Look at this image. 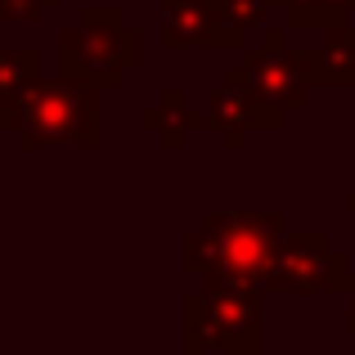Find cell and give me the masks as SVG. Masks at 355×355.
I'll return each mask as SVG.
<instances>
[{"label": "cell", "mask_w": 355, "mask_h": 355, "mask_svg": "<svg viewBox=\"0 0 355 355\" xmlns=\"http://www.w3.org/2000/svg\"><path fill=\"white\" fill-rule=\"evenodd\" d=\"M14 135L27 153L36 148H99V90L68 77H41L18 95Z\"/></svg>", "instance_id": "obj_1"}, {"label": "cell", "mask_w": 355, "mask_h": 355, "mask_svg": "<svg viewBox=\"0 0 355 355\" xmlns=\"http://www.w3.org/2000/svg\"><path fill=\"white\" fill-rule=\"evenodd\" d=\"M284 220L279 216H207V225L184 234V270L225 284H266L275 266Z\"/></svg>", "instance_id": "obj_2"}, {"label": "cell", "mask_w": 355, "mask_h": 355, "mask_svg": "<svg viewBox=\"0 0 355 355\" xmlns=\"http://www.w3.org/2000/svg\"><path fill=\"white\" fill-rule=\"evenodd\" d=\"M144 59V41L121 23L117 9H81L77 23L59 32V68L95 90H117Z\"/></svg>", "instance_id": "obj_3"}, {"label": "cell", "mask_w": 355, "mask_h": 355, "mask_svg": "<svg viewBox=\"0 0 355 355\" xmlns=\"http://www.w3.org/2000/svg\"><path fill=\"white\" fill-rule=\"evenodd\" d=\"M184 347L189 351H257L261 347V293L257 284L207 279L184 297Z\"/></svg>", "instance_id": "obj_4"}, {"label": "cell", "mask_w": 355, "mask_h": 355, "mask_svg": "<svg viewBox=\"0 0 355 355\" xmlns=\"http://www.w3.org/2000/svg\"><path fill=\"white\" fill-rule=\"evenodd\" d=\"M243 77H248V90H252L257 126H284V117L293 108H302L306 86H311L302 50H288L279 32H266V41L257 50H248Z\"/></svg>", "instance_id": "obj_5"}, {"label": "cell", "mask_w": 355, "mask_h": 355, "mask_svg": "<svg viewBox=\"0 0 355 355\" xmlns=\"http://www.w3.org/2000/svg\"><path fill=\"white\" fill-rule=\"evenodd\" d=\"M248 27L234 18L230 0H162V45L166 50H216L239 45Z\"/></svg>", "instance_id": "obj_6"}, {"label": "cell", "mask_w": 355, "mask_h": 355, "mask_svg": "<svg viewBox=\"0 0 355 355\" xmlns=\"http://www.w3.org/2000/svg\"><path fill=\"white\" fill-rule=\"evenodd\" d=\"M270 288L279 293H320V288H347L342 284V261L329 252L324 234H293L279 239L275 266L266 275Z\"/></svg>", "instance_id": "obj_7"}, {"label": "cell", "mask_w": 355, "mask_h": 355, "mask_svg": "<svg viewBox=\"0 0 355 355\" xmlns=\"http://www.w3.org/2000/svg\"><path fill=\"white\" fill-rule=\"evenodd\" d=\"M207 126L216 130L230 148H243L248 130L257 126V108H252V90H248L243 68L225 72V77H220V86L207 95Z\"/></svg>", "instance_id": "obj_8"}, {"label": "cell", "mask_w": 355, "mask_h": 355, "mask_svg": "<svg viewBox=\"0 0 355 355\" xmlns=\"http://www.w3.org/2000/svg\"><path fill=\"white\" fill-rule=\"evenodd\" d=\"M41 72V50L36 45H0V130H14V113H18V95L23 86Z\"/></svg>", "instance_id": "obj_9"}, {"label": "cell", "mask_w": 355, "mask_h": 355, "mask_svg": "<svg viewBox=\"0 0 355 355\" xmlns=\"http://www.w3.org/2000/svg\"><path fill=\"white\" fill-rule=\"evenodd\" d=\"M302 63H306V77L320 81V86H355V41L347 50V27L333 23L329 27V41L324 50H302Z\"/></svg>", "instance_id": "obj_10"}, {"label": "cell", "mask_w": 355, "mask_h": 355, "mask_svg": "<svg viewBox=\"0 0 355 355\" xmlns=\"http://www.w3.org/2000/svg\"><path fill=\"white\" fill-rule=\"evenodd\" d=\"M139 121H144L148 130H157L166 148H180V144H184V130L207 126V113L189 108L180 90H171V86H166V90H162V104H157V108H144V113H139Z\"/></svg>", "instance_id": "obj_11"}, {"label": "cell", "mask_w": 355, "mask_h": 355, "mask_svg": "<svg viewBox=\"0 0 355 355\" xmlns=\"http://www.w3.org/2000/svg\"><path fill=\"white\" fill-rule=\"evenodd\" d=\"M54 5L59 0H0V23H32Z\"/></svg>", "instance_id": "obj_12"}, {"label": "cell", "mask_w": 355, "mask_h": 355, "mask_svg": "<svg viewBox=\"0 0 355 355\" xmlns=\"http://www.w3.org/2000/svg\"><path fill=\"white\" fill-rule=\"evenodd\" d=\"M270 5H279V9L288 14V23H293V18L302 14V9H311V0H270Z\"/></svg>", "instance_id": "obj_13"}, {"label": "cell", "mask_w": 355, "mask_h": 355, "mask_svg": "<svg viewBox=\"0 0 355 355\" xmlns=\"http://www.w3.org/2000/svg\"><path fill=\"white\" fill-rule=\"evenodd\" d=\"M351 329H355V311H351Z\"/></svg>", "instance_id": "obj_14"}]
</instances>
